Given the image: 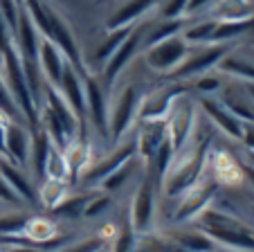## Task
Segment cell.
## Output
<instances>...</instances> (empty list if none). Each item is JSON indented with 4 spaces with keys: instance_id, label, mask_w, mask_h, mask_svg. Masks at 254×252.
<instances>
[{
    "instance_id": "6da1fadb",
    "label": "cell",
    "mask_w": 254,
    "mask_h": 252,
    "mask_svg": "<svg viewBox=\"0 0 254 252\" xmlns=\"http://www.w3.org/2000/svg\"><path fill=\"white\" fill-rule=\"evenodd\" d=\"M211 151V138L207 133L200 135L196 126L191 142L176 156L171 169L167 171V176L162 178V194L169 200H178L185 191H189L196 182H200V178L205 176L207 160H209Z\"/></svg>"
},
{
    "instance_id": "7a4b0ae2",
    "label": "cell",
    "mask_w": 254,
    "mask_h": 252,
    "mask_svg": "<svg viewBox=\"0 0 254 252\" xmlns=\"http://www.w3.org/2000/svg\"><path fill=\"white\" fill-rule=\"evenodd\" d=\"M23 7H25V11H27V16L32 18L34 27L39 29L41 38H45V41L57 45L63 52V57L67 59V63L81 77L90 75L86 68V61H83V57H81V50H79L77 36H74V32L70 29L67 20L63 18L54 7H50L45 0H23Z\"/></svg>"
},
{
    "instance_id": "3957f363",
    "label": "cell",
    "mask_w": 254,
    "mask_h": 252,
    "mask_svg": "<svg viewBox=\"0 0 254 252\" xmlns=\"http://www.w3.org/2000/svg\"><path fill=\"white\" fill-rule=\"evenodd\" d=\"M191 225L202 230L211 241H216V246L221 250L254 252V230L245 225L241 219L227 214L214 205H209Z\"/></svg>"
},
{
    "instance_id": "277c9868",
    "label": "cell",
    "mask_w": 254,
    "mask_h": 252,
    "mask_svg": "<svg viewBox=\"0 0 254 252\" xmlns=\"http://www.w3.org/2000/svg\"><path fill=\"white\" fill-rule=\"evenodd\" d=\"M198 101H193L191 97L183 95L180 99L173 104L171 113L167 115V140L173 147L176 156L191 142L193 133L198 126Z\"/></svg>"
},
{
    "instance_id": "5b68a950",
    "label": "cell",
    "mask_w": 254,
    "mask_h": 252,
    "mask_svg": "<svg viewBox=\"0 0 254 252\" xmlns=\"http://www.w3.org/2000/svg\"><path fill=\"white\" fill-rule=\"evenodd\" d=\"M218 194V182L216 178H200V182L185 191L180 198L176 200V212H173L171 221L173 225H189L198 219V216L214 203V196Z\"/></svg>"
},
{
    "instance_id": "8992f818",
    "label": "cell",
    "mask_w": 254,
    "mask_h": 252,
    "mask_svg": "<svg viewBox=\"0 0 254 252\" xmlns=\"http://www.w3.org/2000/svg\"><path fill=\"white\" fill-rule=\"evenodd\" d=\"M230 50H232V43L189 48L187 59L171 72V77L176 81H189V79H198V77H202V75H209L211 70H216V66L221 63V59L225 57V54H230Z\"/></svg>"
},
{
    "instance_id": "52a82bcc",
    "label": "cell",
    "mask_w": 254,
    "mask_h": 252,
    "mask_svg": "<svg viewBox=\"0 0 254 252\" xmlns=\"http://www.w3.org/2000/svg\"><path fill=\"white\" fill-rule=\"evenodd\" d=\"M83 90H86V124L90 126V133H95L101 142H111V129H108L111 106L101 81L92 75L83 77Z\"/></svg>"
},
{
    "instance_id": "ba28073f",
    "label": "cell",
    "mask_w": 254,
    "mask_h": 252,
    "mask_svg": "<svg viewBox=\"0 0 254 252\" xmlns=\"http://www.w3.org/2000/svg\"><path fill=\"white\" fill-rule=\"evenodd\" d=\"M139 101H142V92L135 86H126L120 92L111 108V117H108V129H111V142L120 144L122 140L128 138V133L135 129L137 122V110Z\"/></svg>"
},
{
    "instance_id": "9c48e42d",
    "label": "cell",
    "mask_w": 254,
    "mask_h": 252,
    "mask_svg": "<svg viewBox=\"0 0 254 252\" xmlns=\"http://www.w3.org/2000/svg\"><path fill=\"white\" fill-rule=\"evenodd\" d=\"M187 54H189V45L178 34V36H171L167 41H160L155 45L144 48V63L155 75H171L187 59Z\"/></svg>"
},
{
    "instance_id": "30bf717a",
    "label": "cell",
    "mask_w": 254,
    "mask_h": 252,
    "mask_svg": "<svg viewBox=\"0 0 254 252\" xmlns=\"http://www.w3.org/2000/svg\"><path fill=\"white\" fill-rule=\"evenodd\" d=\"M144 32H146V25L139 20L137 25H135L133 29H130V34L122 41V45L115 50V54H113L108 61H106V66L101 68V72H104V84L108 88L113 86L117 81V77L122 75V72L126 70V68L130 66V61L135 59V54L142 50V43H144Z\"/></svg>"
},
{
    "instance_id": "8fae6325",
    "label": "cell",
    "mask_w": 254,
    "mask_h": 252,
    "mask_svg": "<svg viewBox=\"0 0 254 252\" xmlns=\"http://www.w3.org/2000/svg\"><path fill=\"white\" fill-rule=\"evenodd\" d=\"M130 228L137 234H149L155 223V187L151 178H144L137 185L130 200Z\"/></svg>"
},
{
    "instance_id": "7c38bea8",
    "label": "cell",
    "mask_w": 254,
    "mask_h": 252,
    "mask_svg": "<svg viewBox=\"0 0 254 252\" xmlns=\"http://www.w3.org/2000/svg\"><path fill=\"white\" fill-rule=\"evenodd\" d=\"M135 156H137V149H135V138L122 140L111 156H106V158H101V160L92 162L86 171H83V176L79 178V180L86 182V185H90V187H99L106 178L115 171V169H120L124 162H128L130 158H135Z\"/></svg>"
},
{
    "instance_id": "4fadbf2b",
    "label": "cell",
    "mask_w": 254,
    "mask_h": 252,
    "mask_svg": "<svg viewBox=\"0 0 254 252\" xmlns=\"http://www.w3.org/2000/svg\"><path fill=\"white\" fill-rule=\"evenodd\" d=\"M187 92L183 81H173L169 86L158 88V90L144 95L139 101L137 119H167V115L171 113L173 104Z\"/></svg>"
},
{
    "instance_id": "5bb4252c",
    "label": "cell",
    "mask_w": 254,
    "mask_h": 252,
    "mask_svg": "<svg viewBox=\"0 0 254 252\" xmlns=\"http://www.w3.org/2000/svg\"><path fill=\"white\" fill-rule=\"evenodd\" d=\"M198 108H200V113L205 115L207 122H209L214 129H218L221 133H225L227 138H232V140H243L245 124L241 122L239 117H234V115L221 104L218 97H214V95L200 97Z\"/></svg>"
},
{
    "instance_id": "9a60e30c",
    "label": "cell",
    "mask_w": 254,
    "mask_h": 252,
    "mask_svg": "<svg viewBox=\"0 0 254 252\" xmlns=\"http://www.w3.org/2000/svg\"><path fill=\"white\" fill-rule=\"evenodd\" d=\"M29 149H32V129L25 122L9 119L5 133V158L27 171Z\"/></svg>"
},
{
    "instance_id": "2e32d148",
    "label": "cell",
    "mask_w": 254,
    "mask_h": 252,
    "mask_svg": "<svg viewBox=\"0 0 254 252\" xmlns=\"http://www.w3.org/2000/svg\"><path fill=\"white\" fill-rule=\"evenodd\" d=\"M139 126L135 131V149L137 158L144 162H151L160 144L167 140V122L164 119H137Z\"/></svg>"
},
{
    "instance_id": "e0dca14e",
    "label": "cell",
    "mask_w": 254,
    "mask_h": 252,
    "mask_svg": "<svg viewBox=\"0 0 254 252\" xmlns=\"http://www.w3.org/2000/svg\"><path fill=\"white\" fill-rule=\"evenodd\" d=\"M57 90L61 92V97L65 99V104L70 106L72 113L77 115L79 122H81L83 126H88L86 124V90H83V77L79 75L70 63H67L61 81H59Z\"/></svg>"
},
{
    "instance_id": "ac0fdd59",
    "label": "cell",
    "mask_w": 254,
    "mask_h": 252,
    "mask_svg": "<svg viewBox=\"0 0 254 252\" xmlns=\"http://www.w3.org/2000/svg\"><path fill=\"white\" fill-rule=\"evenodd\" d=\"M14 48L18 52L20 61H39V45H41V34L34 27L32 18L27 16L25 7H20L18 25H16L14 34H11Z\"/></svg>"
},
{
    "instance_id": "d6986e66",
    "label": "cell",
    "mask_w": 254,
    "mask_h": 252,
    "mask_svg": "<svg viewBox=\"0 0 254 252\" xmlns=\"http://www.w3.org/2000/svg\"><path fill=\"white\" fill-rule=\"evenodd\" d=\"M0 173H2V178L9 182L14 194L18 196L23 203L39 205V185L32 180V176L25 171L23 167L14 165V162H9L7 158L0 156Z\"/></svg>"
},
{
    "instance_id": "ffe728a7",
    "label": "cell",
    "mask_w": 254,
    "mask_h": 252,
    "mask_svg": "<svg viewBox=\"0 0 254 252\" xmlns=\"http://www.w3.org/2000/svg\"><path fill=\"white\" fill-rule=\"evenodd\" d=\"M169 241L178 248L180 252H218L221 248L216 246V241H211L202 230H198L196 225H173V230L169 232Z\"/></svg>"
},
{
    "instance_id": "44dd1931",
    "label": "cell",
    "mask_w": 254,
    "mask_h": 252,
    "mask_svg": "<svg viewBox=\"0 0 254 252\" xmlns=\"http://www.w3.org/2000/svg\"><path fill=\"white\" fill-rule=\"evenodd\" d=\"M158 2L160 0H124V2L108 16V20H106V32L137 25L151 9L158 7Z\"/></svg>"
},
{
    "instance_id": "7402d4cb",
    "label": "cell",
    "mask_w": 254,
    "mask_h": 252,
    "mask_svg": "<svg viewBox=\"0 0 254 252\" xmlns=\"http://www.w3.org/2000/svg\"><path fill=\"white\" fill-rule=\"evenodd\" d=\"M207 18L218 23H250L254 20L252 0H214L205 11Z\"/></svg>"
},
{
    "instance_id": "603a6c76",
    "label": "cell",
    "mask_w": 254,
    "mask_h": 252,
    "mask_svg": "<svg viewBox=\"0 0 254 252\" xmlns=\"http://www.w3.org/2000/svg\"><path fill=\"white\" fill-rule=\"evenodd\" d=\"M39 68L43 72L45 81L50 86H59L63 72L67 68V59L63 57V52L57 48L54 43L41 38V45H39Z\"/></svg>"
},
{
    "instance_id": "cb8c5ba5",
    "label": "cell",
    "mask_w": 254,
    "mask_h": 252,
    "mask_svg": "<svg viewBox=\"0 0 254 252\" xmlns=\"http://www.w3.org/2000/svg\"><path fill=\"white\" fill-rule=\"evenodd\" d=\"M54 149L50 135L45 133V129H34L32 131V149H29V160H27V169L32 180H43V171H45V162H48L50 151Z\"/></svg>"
},
{
    "instance_id": "d4e9b609",
    "label": "cell",
    "mask_w": 254,
    "mask_h": 252,
    "mask_svg": "<svg viewBox=\"0 0 254 252\" xmlns=\"http://www.w3.org/2000/svg\"><path fill=\"white\" fill-rule=\"evenodd\" d=\"M59 228H57V221L48 219V216H29L27 225L23 230V239L27 243H34V246H48L57 239Z\"/></svg>"
},
{
    "instance_id": "484cf974",
    "label": "cell",
    "mask_w": 254,
    "mask_h": 252,
    "mask_svg": "<svg viewBox=\"0 0 254 252\" xmlns=\"http://www.w3.org/2000/svg\"><path fill=\"white\" fill-rule=\"evenodd\" d=\"M207 165H211V169H214V178H216L218 185H232V182H236L241 176H243V169L236 165V160L227 151H218V153L209 151V160H207Z\"/></svg>"
},
{
    "instance_id": "4316f807",
    "label": "cell",
    "mask_w": 254,
    "mask_h": 252,
    "mask_svg": "<svg viewBox=\"0 0 254 252\" xmlns=\"http://www.w3.org/2000/svg\"><path fill=\"white\" fill-rule=\"evenodd\" d=\"M70 196V182L67 180H52V178H43L39 182V205L52 212L54 207L63 203Z\"/></svg>"
},
{
    "instance_id": "83f0119b",
    "label": "cell",
    "mask_w": 254,
    "mask_h": 252,
    "mask_svg": "<svg viewBox=\"0 0 254 252\" xmlns=\"http://www.w3.org/2000/svg\"><path fill=\"white\" fill-rule=\"evenodd\" d=\"M221 95H216L221 99V104L230 110L234 117H239L243 124H254V106L245 101V97L241 92H236L234 88H221Z\"/></svg>"
},
{
    "instance_id": "f1b7e54d",
    "label": "cell",
    "mask_w": 254,
    "mask_h": 252,
    "mask_svg": "<svg viewBox=\"0 0 254 252\" xmlns=\"http://www.w3.org/2000/svg\"><path fill=\"white\" fill-rule=\"evenodd\" d=\"M216 70L232 79L245 81V84H254V63L245 61V59L236 57V54H225L221 63L216 66Z\"/></svg>"
},
{
    "instance_id": "f546056e",
    "label": "cell",
    "mask_w": 254,
    "mask_h": 252,
    "mask_svg": "<svg viewBox=\"0 0 254 252\" xmlns=\"http://www.w3.org/2000/svg\"><path fill=\"white\" fill-rule=\"evenodd\" d=\"M216 20L211 18H200V20H187L180 32V36L185 38V43L189 48H198V45H209L211 32H214Z\"/></svg>"
},
{
    "instance_id": "4dcf8cb0",
    "label": "cell",
    "mask_w": 254,
    "mask_h": 252,
    "mask_svg": "<svg viewBox=\"0 0 254 252\" xmlns=\"http://www.w3.org/2000/svg\"><path fill=\"white\" fill-rule=\"evenodd\" d=\"M29 212L25 209H0V239H18L23 237V230L29 221Z\"/></svg>"
},
{
    "instance_id": "1f68e13d",
    "label": "cell",
    "mask_w": 254,
    "mask_h": 252,
    "mask_svg": "<svg viewBox=\"0 0 254 252\" xmlns=\"http://www.w3.org/2000/svg\"><path fill=\"white\" fill-rule=\"evenodd\" d=\"M185 23H187L185 18H180V20H167V18L155 20L153 27H149L144 32L142 48H149V45H155V43H160V41H167V38H171V36H178V34L183 32Z\"/></svg>"
},
{
    "instance_id": "d6a6232c",
    "label": "cell",
    "mask_w": 254,
    "mask_h": 252,
    "mask_svg": "<svg viewBox=\"0 0 254 252\" xmlns=\"http://www.w3.org/2000/svg\"><path fill=\"white\" fill-rule=\"evenodd\" d=\"M135 25H130V27H122V29H111V32L104 36V41H101L99 45H97V50H95V66L97 68H104L106 66V61L115 54V50L122 45V41H124L126 36L130 34V29H133Z\"/></svg>"
},
{
    "instance_id": "836d02e7",
    "label": "cell",
    "mask_w": 254,
    "mask_h": 252,
    "mask_svg": "<svg viewBox=\"0 0 254 252\" xmlns=\"http://www.w3.org/2000/svg\"><path fill=\"white\" fill-rule=\"evenodd\" d=\"M252 25H254V20H250V23H218V20H216L214 32H211V38H209V45L232 43V41H236L239 36H243Z\"/></svg>"
},
{
    "instance_id": "e575fe53",
    "label": "cell",
    "mask_w": 254,
    "mask_h": 252,
    "mask_svg": "<svg viewBox=\"0 0 254 252\" xmlns=\"http://www.w3.org/2000/svg\"><path fill=\"white\" fill-rule=\"evenodd\" d=\"M43 178H52V180H67L70 182V167H67V158L61 149L54 147L45 162Z\"/></svg>"
},
{
    "instance_id": "d590c367",
    "label": "cell",
    "mask_w": 254,
    "mask_h": 252,
    "mask_svg": "<svg viewBox=\"0 0 254 252\" xmlns=\"http://www.w3.org/2000/svg\"><path fill=\"white\" fill-rule=\"evenodd\" d=\"M137 160L139 158L135 156V158H130L128 162H124V165L120 167V169H115V171L111 173V176L106 178L104 182H101V189L104 191H117V189H122V187L126 185V182L133 178V173H135V169H137Z\"/></svg>"
},
{
    "instance_id": "8d00e7d4",
    "label": "cell",
    "mask_w": 254,
    "mask_h": 252,
    "mask_svg": "<svg viewBox=\"0 0 254 252\" xmlns=\"http://www.w3.org/2000/svg\"><path fill=\"white\" fill-rule=\"evenodd\" d=\"M92 196H67L59 207H54L52 212L61 219H70V221H77L83 219V212H86L88 203H90Z\"/></svg>"
},
{
    "instance_id": "74e56055",
    "label": "cell",
    "mask_w": 254,
    "mask_h": 252,
    "mask_svg": "<svg viewBox=\"0 0 254 252\" xmlns=\"http://www.w3.org/2000/svg\"><path fill=\"white\" fill-rule=\"evenodd\" d=\"M139 234L130 228V223H124L113 237V252H133L137 246Z\"/></svg>"
},
{
    "instance_id": "f35d334b",
    "label": "cell",
    "mask_w": 254,
    "mask_h": 252,
    "mask_svg": "<svg viewBox=\"0 0 254 252\" xmlns=\"http://www.w3.org/2000/svg\"><path fill=\"white\" fill-rule=\"evenodd\" d=\"M187 5L189 0H164V5L160 7V18L167 20L187 18Z\"/></svg>"
},
{
    "instance_id": "ab89813d",
    "label": "cell",
    "mask_w": 254,
    "mask_h": 252,
    "mask_svg": "<svg viewBox=\"0 0 254 252\" xmlns=\"http://www.w3.org/2000/svg\"><path fill=\"white\" fill-rule=\"evenodd\" d=\"M106 246H108L106 237H90V239H83V241L72 243V246H65L61 252H101Z\"/></svg>"
},
{
    "instance_id": "60d3db41",
    "label": "cell",
    "mask_w": 254,
    "mask_h": 252,
    "mask_svg": "<svg viewBox=\"0 0 254 252\" xmlns=\"http://www.w3.org/2000/svg\"><path fill=\"white\" fill-rule=\"evenodd\" d=\"M223 88V79L218 75H202L196 81V90L200 92V97L207 95H218V90Z\"/></svg>"
},
{
    "instance_id": "b9f144b4",
    "label": "cell",
    "mask_w": 254,
    "mask_h": 252,
    "mask_svg": "<svg viewBox=\"0 0 254 252\" xmlns=\"http://www.w3.org/2000/svg\"><path fill=\"white\" fill-rule=\"evenodd\" d=\"M0 203H7V205H11V207H23V200L14 194V189H11L9 182L2 178V173H0Z\"/></svg>"
},
{
    "instance_id": "7bdbcfd3",
    "label": "cell",
    "mask_w": 254,
    "mask_h": 252,
    "mask_svg": "<svg viewBox=\"0 0 254 252\" xmlns=\"http://www.w3.org/2000/svg\"><path fill=\"white\" fill-rule=\"evenodd\" d=\"M108 205H111V198H108V196H101V198H97V200L90 198V203H88L83 216H86V219H95V216H99L101 212L108 207Z\"/></svg>"
},
{
    "instance_id": "ee69618b",
    "label": "cell",
    "mask_w": 254,
    "mask_h": 252,
    "mask_svg": "<svg viewBox=\"0 0 254 252\" xmlns=\"http://www.w3.org/2000/svg\"><path fill=\"white\" fill-rule=\"evenodd\" d=\"M11 45H14V41H11V32H9V27H7L2 14H0V57H2L5 50L11 48Z\"/></svg>"
},
{
    "instance_id": "f6af8a7d",
    "label": "cell",
    "mask_w": 254,
    "mask_h": 252,
    "mask_svg": "<svg viewBox=\"0 0 254 252\" xmlns=\"http://www.w3.org/2000/svg\"><path fill=\"white\" fill-rule=\"evenodd\" d=\"M211 2H214V0H189L187 18H193V16H198V14H205V11L209 9Z\"/></svg>"
},
{
    "instance_id": "bcb514c9",
    "label": "cell",
    "mask_w": 254,
    "mask_h": 252,
    "mask_svg": "<svg viewBox=\"0 0 254 252\" xmlns=\"http://www.w3.org/2000/svg\"><path fill=\"white\" fill-rule=\"evenodd\" d=\"M7 124H9V117L0 113V156H5V133H7Z\"/></svg>"
},
{
    "instance_id": "7dc6e473",
    "label": "cell",
    "mask_w": 254,
    "mask_h": 252,
    "mask_svg": "<svg viewBox=\"0 0 254 252\" xmlns=\"http://www.w3.org/2000/svg\"><path fill=\"white\" fill-rule=\"evenodd\" d=\"M241 142L248 147V151H254V126L252 124H245V133H243Z\"/></svg>"
},
{
    "instance_id": "c3c4849f",
    "label": "cell",
    "mask_w": 254,
    "mask_h": 252,
    "mask_svg": "<svg viewBox=\"0 0 254 252\" xmlns=\"http://www.w3.org/2000/svg\"><path fill=\"white\" fill-rule=\"evenodd\" d=\"M241 169H243V176H245V178H248V180H250V185L254 187V167H250V165H243V167H241Z\"/></svg>"
},
{
    "instance_id": "681fc988",
    "label": "cell",
    "mask_w": 254,
    "mask_h": 252,
    "mask_svg": "<svg viewBox=\"0 0 254 252\" xmlns=\"http://www.w3.org/2000/svg\"><path fill=\"white\" fill-rule=\"evenodd\" d=\"M245 90H248V97L254 101V84H245Z\"/></svg>"
},
{
    "instance_id": "f907efd6",
    "label": "cell",
    "mask_w": 254,
    "mask_h": 252,
    "mask_svg": "<svg viewBox=\"0 0 254 252\" xmlns=\"http://www.w3.org/2000/svg\"><path fill=\"white\" fill-rule=\"evenodd\" d=\"M248 158H250V167H254V151H248Z\"/></svg>"
},
{
    "instance_id": "816d5d0a",
    "label": "cell",
    "mask_w": 254,
    "mask_h": 252,
    "mask_svg": "<svg viewBox=\"0 0 254 252\" xmlns=\"http://www.w3.org/2000/svg\"><path fill=\"white\" fill-rule=\"evenodd\" d=\"M0 209H2V207H0Z\"/></svg>"
}]
</instances>
